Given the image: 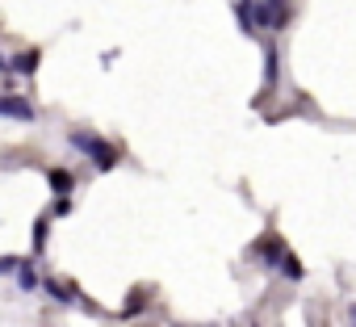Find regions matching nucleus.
<instances>
[{"instance_id": "1", "label": "nucleus", "mask_w": 356, "mask_h": 327, "mask_svg": "<svg viewBox=\"0 0 356 327\" xmlns=\"http://www.w3.org/2000/svg\"><path fill=\"white\" fill-rule=\"evenodd\" d=\"M67 143H72L80 155H88V159L97 164V168H113V164H118V147H109L101 134H88V130H72V134H67Z\"/></svg>"}, {"instance_id": "2", "label": "nucleus", "mask_w": 356, "mask_h": 327, "mask_svg": "<svg viewBox=\"0 0 356 327\" xmlns=\"http://www.w3.org/2000/svg\"><path fill=\"white\" fill-rule=\"evenodd\" d=\"M0 118H34V105L26 97H5L0 93Z\"/></svg>"}, {"instance_id": "3", "label": "nucleus", "mask_w": 356, "mask_h": 327, "mask_svg": "<svg viewBox=\"0 0 356 327\" xmlns=\"http://www.w3.org/2000/svg\"><path fill=\"white\" fill-rule=\"evenodd\" d=\"M51 185H55V198H59V202H67V198H72V189H76V177H72L67 168H51Z\"/></svg>"}, {"instance_id": "4", "label": "nucleus", "mask_w": 356, "mask_h": 327, "mask_svg": "<svg viewBox=\"0 0 356 327\" xmlns=\"http://www.w3.org/2000/svg\"><path fill=\"white\" fill-rule=\"evenodd\" d=\"M47 294H55V302H76V285L63 281H47Z\"/></svg>"}, {"instance_id": "5", "label": "nucleus", "mask_w": 356, "mask_h": 327, "mask_svg": "<svg viewBox=\"0 0 356 327\" xmlns=\"http://www.w3.org/2000/svg\"><path fill=\"white\" fill-rule=\"evenodd\" d=\"M38 67V55L34 51H26V55H17V63H9V72H22V76H30Z\"/></svg>"}]
</instances>
